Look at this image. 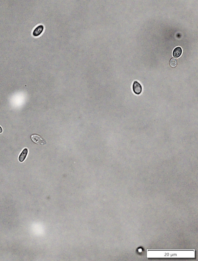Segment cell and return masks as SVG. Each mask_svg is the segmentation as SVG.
I'll list each match as a JSON object with an SVG mask.
<instances>
[{
	"label": "cell",
	"instance_id": "obj_5",
	"mask_svg": "<svg viewBox=\"0 0 198 261\" xmlns=\"http://www.w3.org/2000/svg\"><path fill=\"white\" fill-rule=\"evenodd\" d=\"M182 53V48L180 47H176L174 49L173 52V55L175 58H178L180 57Z\"/></svg>",
	"mask_w": 198,
	"mask_h": 261
},
{
	"label": "cell",
	"instance_id": "obj_4",
	"mask_svg": "<svg viewBox=\"0 0 198 261\" xmlns=\"http://www.w3.org/2000/svg\"><path fill=\"white\" fill-rule=\"evenodd\" d=\"M28 152V149L26 148H25L23 150L22 152L20 154L19 156V158H18L19 161L22 163V162L25 161V159H26V157H27Z\"/></svg>",
	"mask_w": 198,
	"mask_h": 261
},
{
	"label": "cell",
	"instance_id": "obj_3",
	"mask_svg": "<svg viewBox=\"0 0 198 261\" xmlns=\"http://www.w3.org/2000/svg\"><path fill=\"white\" fill-rule=\"evenodd\" d=\"M44 27L42 25H40L37 26L33 33V36L34 37H38L39 36L44 30Z\"/></svg>",
	"mask_w": 198,
	"mask_h": 261
},
{
	"label": "cell",
	"instance_id": "obj_7",
	"mask_svg": "<svg viewBox=\"0 0 198 261\" xmlns=\"http://www.w3.org/2000/svg\"><path fill=\"white\" fill-rule=\"evenodd\" d=\"M3 132V128H2L1 127V126H0V134H1V133H2V132Z\"/></svg>",
	"mask_w": 198,
	"mask_h": 261
},
{
	"label": "cell",
	"instance_id": "obj_6",
	"mask_svg": "<svg viewBox=\"0 0 198 261\" xmlns=\"http://www.w3.org/2000/svg\"><path fill=\"white\" fill-rule=\"evenodd\" d=\"M178 61L176 59L172 58L170 61V65L172 67H175L177 65Z\"/></svg>",
	"mask_w": 198,
	"mask_h": 261
},
{
	"label": "cell",
	"instance_id": "obj_2",
	"mask_svg": "<svg viewBox=\"0 0 198 261\" xmlns=\"http://www.w3.org/2000/svg\"><path fill=\"white\" fill-rule=\"evenodd\" d=\"M132 88L133 92L136 94L139 95L142 92V86L138 81H135L133 82Z\"/></svg>",
	"mask_w": 198,
	"mask_h": 261
},
{
	"label": "cell",
	"instance_id": "obj_1",
	"mask_svg": "<svg viewBox=\"0 0 198 261\" xmlns=\"http://www.w3.org/2000/svg\"><path fill=\"white\" fill-rule=\"evenodd\" d=\"M31 139L34 142L38 144L44 145L46 144L45 140L38 135L36 134L32 135Z\"/></svg>",
	"mask_w": 198,
	"mask_h": 261
}]
</instances>
